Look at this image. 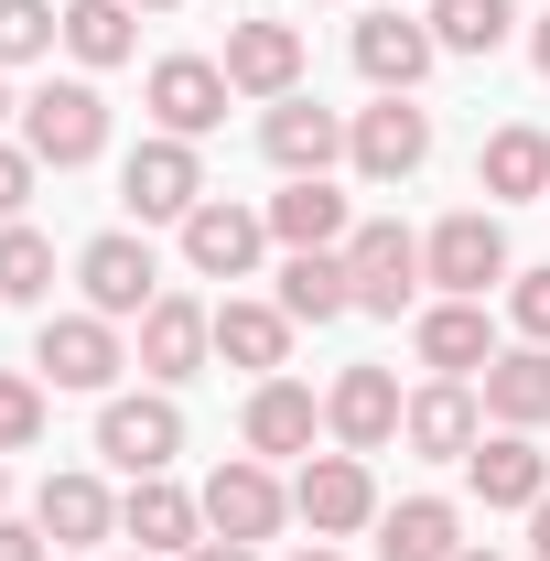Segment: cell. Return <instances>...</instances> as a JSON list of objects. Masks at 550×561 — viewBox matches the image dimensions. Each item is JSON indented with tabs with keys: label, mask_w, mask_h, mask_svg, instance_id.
<instances>
[{
	"label": "cell",
	"mask_w": 550,
	"mask_h": 561,
	"mask_svg": "<svg viewBox=\"0 0 550 561\" xmlns=\"http://www.w3.org/2000/svg\"><path fill=\"white\" fill-rule=\"evenodd\" d=\"M421 22H432L443 55H496L518 33V0H421Z\"/></svg>",
	"instance_id": "f546056e"
},
{
	"label": "cell",
	"mask_w": 550,
	"mask_h": 561,
	"mask_svg": "<svg viewBox=\"0 0 550 561\" xmlns=\"http://www.w3.org/2000/svg\"><path fill=\"white\" fill-rule=\"evenodd\" d=\"M119 206L140 216V227H184V216L206 206V162H195V140H140L130 162H119Z\"/></svg>",
	"instance_id": "277c9868"
},
{
	"label": "cell",
	"mask_w": 550,
	"mask_h": 561,
	"mask_svg": "<svg viewBox=\"0 0 550 561\" xmlns=\"http://www.w3.org/2000/svg\"><path fill=\"white\" fill-rule=\"evenodd\" d=\"M280 313H291V324H335V313H356L345 249H291V260H280Z\"/></svg>",
	"instance_id": "83f0119b"
},
{
	"label": "cell",
	"mask_w": 550,
	"mask_h": 561,
	"mask_svg": "<svg viewBox=\"0 0 550 561\" xmlns=\"http://www.w3.org/2000/svg\"><path fill=\"white\" fill-rule=\"evenodd\" d=\"M216 66H227V87H238V98H260V108H271V98H291V87H302V33H291V22H238Z\"/></svg>",
	"instance_id": "ac0fdd59"
},
{
	"label": "cell",
	"mask_w": 550,
	"mask_h": 561,
	"mask_svg": "<svg viewBox=\"0 0 550 561\" xmlns=\"http://www.w3.org/2000/svg\"><path fill=\"white\" fill-rule=\"evenodd\" d=\"M411 346H421L432 378H485L496 367V324H485V302H432L411 324Z\"/></svg>",
	"instance_id": "44dd1931"
},
{
	"label": "cell",
	"mask_w": 550,
	"mask_h": 561,
	"mask_svg": "<svg viewBox=\"0 0 550 561\" xmlns=\"http://www.w3.org/2000/svg\"><path fill=\"white\" fill-rule=\"evenodd\" d=\"M291 561H335V551H324V540H313V551H291Z\"/></svg>",
	"instance_id": "7bdbcfd3"
},
{
	"label": "cell",
	"mask_w": 550,
	"mask_h": 561,
	"mask_svg": "<svg viewBox=\"0 0 550 561\" xmlns=\"http://www.w3.org/2000/svg\"><path fill=\"white\" fill-rule=\"evenodd\" d=\"M529 66H540V76H550V11H540V33H529Z\"/></svg>",
	"instance_id": "ab89813d"
},
{
	"label": "cell",
	"mask_w": 550,
	"mask_h": 561,
	"mask_svg": "<svg viewBox=\"0 0 550 561\" xmlns=\"http://www.w3.org/2000/svg\"><path fill=\"white\" fill-rule=\"evenodd\" d=\"M454 551H465L454 496H400V507H378V561H454Z\"/></svg>",
	"instance_id": "d4e9b609"
},
{
	"label": "cell",
	"mask_w": 550,
	"mask_h": 561,
	"mask_svg": "<svg viewBox=\"0 0 550 561\" xmlns=\"http://www.w3.org/2000/svg\"><path fill=\"white\" fill-rule=\"evenodd\" d=\"M400 443L432 454V465H465V454L485 443V400L465 389V378H432V389H411V411H400Z\"/></svg>",
	"instance_id": "4fadbf2b"
},
{
	"label": "cell",
	"mask_w": 550,
	"mask_h": 561,
	"mask_svg": "<svg viewBox=\"0 0 550 561\" xmlns=\"http://www.w3.org/2000/svg\"><path fill=\"white\" fill-rule=\"evenodd\" d=\"M22 151H33L44 173L98 162V151H108V98H98L87 76H66V87H33V98H22Z\"/></svg>",
	"instance_id": "6da1fadb"
},
{
	"label": "cell",
	"mask_w": 550,
	"mask_h": 561,
	"mask_svg": "<svg viewBox=\"0 0 550 561\" xmlns=\"http://www.w3.org/2000/svg\"><path fill=\"white\" fill-rule=\"evenodd\" d=\"M216 346V313L206 302H184V291H162L151 313H140V378H162V389H184Z\"/></svg>",
	"instance_id": "e0dca14e"
},
{
	"label": "cell",
	"mask_w": 550,
	"mask_h": 561,
	"mask_svg": "<svg viewBox=\"0 0 550 561\" xmlns=\"http://www.w3.org/2000/svg\"><path fill=\"white\" fill-rule=\"evenodd\" d=\"M465 486H475L485 507H540L550 496V454L529 443V432H496V443L465 454Z\"/></svg>",
	"instance_id": "7402d4cb"
},
{
	"label": "cell",
	"mask_w": 550,
	"mask_h": 561,
	"mask_svg": "<svg viewBox=\"0 0 550 561\" xmlns=\"http://www.w3.org/2000/svg\"><path fill=\"white\" fill-rule=\"evenodd\" d=\"M454 561H496V551H454Z\"/></svg>",
	"instance_id": "ee69618b"
},
{
	"label": "cell",
	"mask_w": 550,
	"mask_h": 561,
	"mask_svg": "<svg viewBox=\"0 0 550 561\" xmlns=\"http://www.w3.org/2000/svg\"><path fill=\"white\" fill-rule=\"evenodd\" d=\"M216 356L227 367H249V378H280V356H291V313L280 302H216Z\"/></svg>",
	"instance_id": "484cf974"
},
{
	"label": "cell",
	"mask_w": 550,
	"mask_h": 561,
	"mask_svg": "<svg viewBox=\"0 0 550 561\" xmlns=\"http://www.w3.org/2000/svg\"><path fill=\"white\" fill-rule=\"evenodd\" d=\"M130 22H140L130 0H66V55L87 76H98V66H130V44H140Z\"/></svg>",
	"instance_id": "4dcf8cb0"
},
{
	"label": "cell",
	"mask_w": 550,
	"mask_h": 561,
	"mask_svg": "<svg viewBox=\"0 0 550 561\" xmlns=\"http://www.w3.org/2000/svg\"><path fill=\"white\" fill-rule=\"evenodd\" d=\"M98 454L119 465V476H173V454H184V411L151 389V400H108L98 411Z\"/></svg>",
	"instance_id": "9c48e42d"
},
{
	"label": "cell",
	"mask_w": 550,
	"mask_h": 561,
	"mask_svg": "<svg viewBox=\"0 0 550 561\" xmlns=\"http://www.w3.org/2000/svg\"><path fill=\"white\" fill-rule=\"evenodd\" d=\"M33 443H44V378L0 367V454H33Z\"/></svg>",
	"instance_id": "836d02e7"
},
{
	"label": "cell",
	"mask_w": 550,
	"mask_h": 561,
	"mask_svg": "<svg viewBox=\"0 0 550 561\" xmlns=\"http://www.w3.org/2000/svg\"><path fill=\"white\" fill-rule=\"evenodd\" d=\"M345 280H356V313H411V291L432 271H421V238H411V227L367 216V227L345 238Z\"/></svg>",
	"instance_id": "8992f818"
},
{
	"label": "cell",
	"mask_w": 550,
	"mask_h": 561,
	"mask_svg": "<svg viewBox=\"0 0 550 561\" xmlns=\"http://www.w3.org/2000/svg\"><path fill=\"white\" fill-rule=\"evenodd\" d=\"M184 561H260V551H249V540H195Z\"/></svg>",
	"instance_id": "74e56055"
},
{
	"label": "cell",
	"mask_w": 550,
	"mask_h": 561,
	"mask_svg": "<svg viewBox=\"0 0 550 561\" xmlns=\"http://www.w3.org/2000/svg\"><path fill=\"white\" fill-rule=\"evenodd\" d=\"M140 98H151V119H162L173 140H206L216 119H227V98H238V87H227V66H206V55H162Z\"/></svg>",
	"instance_id": "8fae6325"
},
{
	"label": "cell",
	"mask_w": 550,
	"mask_h": 561,
	"mask_svg": "<svg viewBox=\"0 0 550 561\" xmlns=\"http://www.w3.org/2000/svg\"><path fill=\"white\" fill-rule=\"evenodd\" d=\"M280 518H291V486H280L260 454H227V465L206 476V529L216 540H249V551H260Z\"/></svg>",
	"instance_id": "ba28073f"
},
{
	"label": "cell",
	"mask_w": 550,
	"mask_h": 561,
	"mask_svg": "<svg viewBox=\"0 0 550 561\" xmlns=\"http://www.w3.org/2000/svg\"><path fill=\"white\" fill-rule=\"evenodd\" d=\"M432 55H443V44H432V22H411V11H367V22H356V76H367L378 98H411L421 76H432Z\"/></svg>",
	"instance_id": "5bb4252c"
},
{
	"label": "cell",
	"mask_w": 550,
	"mask_h": 561,
	"mask_svg": "<svg viewBox=\"0 0 550 561\" xmlns=\"http://www.w3.org/2000/svg\"><path fill=\"white\" fill-rule=\"evenodd\" d=\"M291 518H302L313 540L378 529V476H367V454H313V465L291 476Z\"/></svg>",
	"instance_id": "5b68a950"
},
{
	"label": "cell",
	"mask_w": 550,
	"mask_h": 561,
	"mask_svg": "<svg viewBox=\"0 0 550 561\" xmlns=\"http://www.w3.org/2000/svg\"><path fill=\"white\" fill-rule=\"evenodd\" d=\"M260 151H271L280 173H335V151H345V119L324 108V98H271V119H260Z\"/></svg>",
	"instance_id": "d6986e66"
},
{
	"label": "cell",
	"mask_w": 550,
	"mask_h": 561,
	"mask_svg": "<svg viewBox=\"0 0 550 561\" xmlns=\"http://www.w3.org/2000/svg\"><path fill=\"white\" fill-rule=\"evenodd\" d=\"M130 11H184V0H130Z\"/></svg>",
	"instance_id": "60d3db41"
},
{
	"label": "cell",
	"mask_w": 550,
	"mask_h": 561,
	"mask_svg": "<svg viewBox=\"0 0 550 561\" xmlns=\"http://www.w3.org/2000/svg\"><path fill=\"white\" fill-rule=\"evenodd\" d=\"M76 291H87V313H108V324H140V313L162 302V260H151V238H130V227L87 238V249H76Z\"/></svg>",
	"instance_id": "3957f363"
},
{
	"label": "cell",
	"mask_w": 550,
	"mask_h": 561,
	"mask_svg": "<svg viewBox=\"0 0 550 561\" xmlns=\"http://www.w3.org/2000/svg\"><path fill=\"white\" fill-rule=\"evenodd\" d=\"M421 271H432V291H443V302H485V291L507 280V227H496V206L443 216V227L421 238Z\"/></svg>",
	"instance_id": "7a4b0ae2"
},
{
	"label": "cell",
	"mask_w": 550,
	"mask_h": 561,
	"mask_svg": "<svg viewBox=\"0 0 550 561\" xmlns=\"http://www.w3.org/2000/svg\"><path fill=\"white\" fill-rule=\"evenodd\" d=\"M0 119H11V66H0Z\"/></svg>",
	"instance_id": "b9f144b4"
},
{
	"label": "cell",
	"mask_w": 550,
	"mask_h": 561,
	"mask_svg": "<svg viewBox=\"0 0 550 561\" xmlns=\"http://www.w3.org/2000/svg\"><path fill=\"white\" fill-rule=\"evenodd\" d=\"M33 367H44L55 389H108V378L130 367V346H119V324H108V313H55V324H44V346H33Z\"/></svg>",
	"instance_id": "7c38bea8"
},
{
	"label": "cell",
	"mask_w": 550,
	"mask_h": 561,
	"mask_svg": "<svg viewBox=\"0 0 550 561\" xmlns=\"http://www.w3.org/2000/svg\"><path fill=\"white\" fill-rule=\"evenodd\" d=\"M529 540H540V561H550V496H540V507H529Z\"/></svg>",
	"instance_id": "f35d334b"
},
{
	"label": "cell",
	"mask_w": 550,
	"mask_h": 561,
	"mask_svg": "<svg viewBox=\"0 0 550 561\" xmlns=\"http://www.w3.org/2000/svg\"><path fill=\"white\" fill-rule=\"evenodd\" d=\"M0 496H11V465H0Z\"/></svg>",
	"instance_id": "f6af8a7d"
},
{
	"label": "cell",
	"mask_w": 550,
	"mask_h": 561,
	"mask_svg": "<svg viewBox=\"0 0 550 561\" xmlns=\"http://www.w3.org/2000/svg\"><path fill=\"white\" fill-rule=\"evenodd\" d=\"M0 561H55V540H44L33 518H0Z\"/></svg>",
	"instance_id": "8d00e7d4"
},
{
	"label": "cell",
	"mask_w": 550,
	"mask_h": 561,
	"mask_svg": "<svg viewBox=\"0 0 550 561\" xmlns=\"http://www.w3.org/2000/svg\"><path fill=\"white\" fill-rule=\"evenodd\" d=\"M400 411H411V400H400L389 367H345L335 389H324V432H335L345 454H389V443H400Z\"/></svg>",
	"instance_id": "30bf717a"
},
{
	"label": "cell",
	"mask_w": 550,
	"mask_h": 561,
	"mask_svg": "<svg viewBox=\"0 0 550 561\" xmlns=\"http://www.w3.org/2000/svg\"><path fill=\"white\" fill-rule=\"evenodd\" d=\"M119 529H130L151 561H184L195 540H206V496H184L173 476H130V496H119Z\"/></svg>",
	"instance_id": "9a60e30c"
},
{
	"label": "cell",
	"mask_w": 550,
	"mask_h": 561,
	"mask_svg": "<svg viewBox=\"0 0 550 561\" xmlns=\"http://www.w3.org/2000/svg\"><path fill=\"white\" fill-rule=\"evenodd\" d=\"M33 173H44V162H33L22 140H0V227H22V206H33Z\"/></svg>",
	"instance_id": "d590c367"
},
{
	"label": "cell",
	"mask_w": 550,
	"mask_h": 561,
	"mask_svg": "<svg viewBox=\"0 0 550 561\" xmlns=\"http://www.w3.org/2000/svg\"><path fill=\"white\" fill-rule=\"evenodd\" d=\"M0 302H55V238L44 227H0Z\"/></svg>",
	"instance_id": "1f68e13d"
},
{
	"label": "cell",
	"mask_w": 550,
	"mask_h": 561,
	"mask_svg": "<svg viewBox=\"0 0 550 561\" xmlns=\"http://www.w3.org/2000/svg\"><path fill=\"white\" fill-rule=\"evenodd\" d=\"M66 44V11L55 0H0V66H33Z\"/></svg>",
	"instance_id": "d6a6232c"
},
{
	"label": "cell",
	"mask_w": 550,
	"mask_h": 561,
	"mask_svg": "<svg viewBox=\"0 0 550 561\" xmlns=\"http://www.w3.org/2000/svg\"><path fill=\"white\" fill-rule=\"evenodd\" d=\"M313 421H324V400L302 389V378H260L249 389V411H238V443L271 465V454H313Z\"/></svg>",
	"instance_id": "ffe728a7"
},
{
	"label": "cell",
	"mask_w": 550,
	"mask_h": 561,
	"mask_svg": "<svg viewBox=\"0 0 550 561\" xmlns=\"http://www.w3.org/2000/svg\"><path fill=\"white\" fill-rule=\"evenodd\" d=\"M475 184L496 195V206H529V195L550 206V130H529V119H518V130H496V140L475 151Z\"/></svg>",
	"instance_id": "4316f807"
},
{
	"label": "cell",
	"mask_w": 550,
	"mask_h": 561,
	"mask_svg": "<svg viewBox=\"0 0 550 561\" xmlns=\"http://www.w3.org/2000/svg\"><path fill=\"white\" fill-rule=\"evenodd\" d=\"M33 529H44L55 551H87V540H108V529H119V496L98 486V476H44V496H33Z\"/></svg>",
	"instance_id": "603a6c76"
},
{
	"label": "cell",
	"mask_w": 550,
	"mask_h": 561,
	"mask_svg": "<svg viewBox=\"0 0 550 561\" xmlns=\"http://www.w3.org/2000/svg\"><path fill=\"white\" fill-rule=\"evenodd\" d=\"M507 324H518V346H550V271L507 280Z\"/></svg>",
	"instance_id": "e575fe53"
},
{
	"label": "cell",
	"mask_w": 550,
	"mask_h": 561,
	"mask_svg": "<svg viewBox=\"0 0 550 561\" xmlns=\"http://www.w3.org/2000/svg\"><path fill=\"white\" fill-rule=\"evenodd\" d=\"M485 411H496V432H540L550 421V346H507L496 367H485Z\"/></svg>",
	"instance_id": "f1b7e54d"
},
{
	"label": "cell",
	"mask_w": 550,
	"mask_h": 561,
	"mask_svg": "<svg viewBox=\"0 0 550 561\" xmlns=\"http://www.w3.org/2000/svg\"><path fill=\"white\" fill-rule=\"evenodd\" d=\"M260 249H271V216L227 206V195H206V206L184 216V260H195L206 280H249V271H260Z\"/></svg>",
	"instance_id": "2e32d148"
},
{
	"label": "cell",
	"mask_w": 550,
	"mask_h": 561,
	"mask_svg": "<svg viewBox=\"0 0 550 561\" xmlns=\"http://www.w3.org/2000/svg\"><path fill=\"white\" fill-rule=\"evenodd\" d=\"M271 238H280V249H345L356 216H345V195L324 184V173H291V184L271 195Z\"/></svg>",
	"instance_id": "cb8c5ba5"
},
{
	"label": "cell",
	"mask_w": 550,
	"mask_h": 561,
	"mask_svg": "<svg viewBox=\"0 0 550 561\" xmlns=\"http://www.w3.org/2000/svg\"><path fill=\"white\" fill-rule=\"evenodd\" d=\"M345 162H356L367 184H411L421 162H432V108H411V98L356 108V119H345Z\"/></svg>",
	"instance_id": "52a82bcc"
},
{
	"label": "cell",
	"mask_w": 550,
	"mask_h": 561,
	"mask_svg": "<svg viewBox=\"0 0 550 561\" xmlns=\"http://www.w3.org/2000/svg\"><path fill=\"white\" fill-rule=\"evenodd\" d=\"M140 561H151V551H140Z\"/></svg>",
	"instance_id": "bcb514c9"
}]
</instances>
